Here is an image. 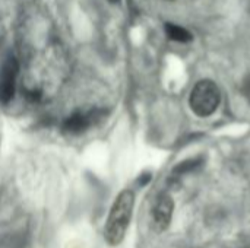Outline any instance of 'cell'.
<instances>
[{"instance_id": "6da1fadb", "label": "cell", "mask_w": 250, "mask_h": 248, "mask_svg": "<svg viewBox=\"0 0 250 248\" xmlns=\"http://www.w3.org/2000/svg\"><path fill=\"white\" fill-rule=\"evenodd\" d=\"M135 208V193L132 190H123L111 205L105 225H104V238L108 246H119L129 229L132 215Z\"/></svg>"}, {"instance_id": "7a4b0ae2", "label": "cell", "mask_w": 250, "mask_h": 248, "mask_svg": "<svg viewBox=\"0 0 250 248\" xmlns=\"http://www.w3.org/2000/svg\"><path fill=\"white\" fill-rule=\"evenodd\" d=\"M221 104V92L217 83L211 79L196 82L189 95L190 110L202 118L212 115Z\"/></svg>"}, {"instance_id": "3957f363", "label": "cell", "mask_w": 250, "mask_h": 248, "mask_svg": "<svg viewBox=\"0 0 250 248\" xmlns=\"http://www.w3.org/2000/svg\"><path fill=\"white\" fill-rule=\"evenodd\" d=\"M173 212H174V202L171 196L160 194L152 208V225L157 232H164L170 227Z\"/></svg>"}, {"instance_id": "277c9868", "label": "cell", "mask_w": 250, "mask_h": 248, "mask_svg": "<svg viewBox=\"0 0 250 248\" xmlns=\"http://www.w3.org/2000/svg\"><path fill=\"white\" fill-rule=\"evenodd\" d=\"M18 70H19V66H18L16 58L12 56L7 57L0 72V101L1 102H9L13 98Z\"/></svg>"}, {"instance_id": "5b68a950", "label": "cell", "mask_w": 250, "mask_h": 248, "mask_svg": "<svg viewBox=\"0 0 250 248\" xmlns=\"http://www.w3.org/2000/svg\"><path fill=\"white\" fill-rule=\"evenodd\" d=\"M94 114L92 113H82V111H78V113H73L72 115H69L64 123H63V129L66 133H70V134H81L83 133L86 129L91 127L92 121H94Z\"/></svg>"}, {"instance_id": "8992f818", "label": "cell", "mask_w": 250, "mask_h": 248, "mask_svg": "<svg viewBox=\"0 0 250 248\" xmlns=\"http://www.w3.org/2000/svg\"><path fill=\"white\" fill-rule=\"evenodd\" d=\"M166 34L167 37L171 39V41H176V42H190L193 39V35L183 26L180 25H176V23H171V22H167L166 26Z\"/></svg>"}, {"instance_id": "52a82bcc", "label": "cell", "mask_w": 250, "mask_h": 248, "mask_svg": "<svg viewBox=\"0 0 250 248\" xmlns=\"http://www.w3.org/2000/svg\"><path fill=\"white\" fill-rule=\"evenodd\" d=\"M242 92H243L245 98L250 102V75H248L242 82Z\"/></svg>"}, {"instance_id": "ba28073f", "label": "cell", "mask_w": 250, "mask_h": 248, "mask_svg": "<svg viewBox=\"0 0 250 248\" xmlns=\"http://www.w3.org/2000/svg\"><path fill=\"white\" fill-rule=\"evenodd\" d=\"M111 3H116V1H119V0H110Z\"/></svg>"}, {"instance_id": "9c48e42d", "label": "cell", "mask_w": 250, "mask_h": 248, "mask_svg": "<svg viewBox=\"0 0 250 248\" xmlns=\"http://www.w3.org/2000/svg\"><path fill=\"white\" fill-rule=\"evenodd\" d=\"M170 1H171V0H170Z\"/></svg>"}]
</instances>
